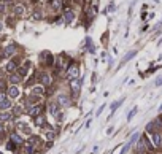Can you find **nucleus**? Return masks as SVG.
Here are the masks:
<instances>
[{"label":"nucleus","instance_id":"nucleus-1","mask_svg":"<svg viewBox=\"0 0 162 154\" xmlns=\"http://www.w3.org/2000/svg\"><path fill=\"white\" fill-rule=\"evenodd\" d=\"M37 67L38 68H45V70H51L56 64V56L51 51H41L38 53V57H37Z\"/></svg>","mask_w":162,"mask_h":154},{"label":"nucleus","instance_id":"nucleus-2","mask_svg":"<svg viewBox=\"0 0 162 154\" xmlns=\"http://www.w3.org/2000/svg\"><path fill=\"white\" fill-rule=\"evenodd\" d=\"M81 75V68H80V60L78 59H72L67 64L65 70H64V75H62V78H64L65 81H70V80H75L78 78V76Z\"/></svg>","mask_w":162,"mask_h":154},{"label":"nucleus","instance_id":"nucleus-3","mask_svg":"<svg viewBox=\"0 0 162 154\" xmlns=\"http://www.w3.org/2000/svg\"><path fill=\"white\" fill-rule=\"evenodd\" d=\"M19 53H22V50H21L19 43H16V41H10V43H6L5 46L0 48V56H2L3 60L11 59L13 56H16Z\"/></svg>","mask_w":162,"mask_h":154},{"label":"nucleus","instance_id":"nucleus-4","mask_svg":"<svg viewBox=\"0 0 162 154\" xmlns=\"http://www.w3.org/2000/svg\"><path fill=\"white\" fill-rule=\"evenodd\" d=\"M29 11H30V6H27L26 2H16L13 3L10 13L13 16H16L18 19H22V18H27L29 16Z\"/></svg>","mask_w":162,"mask_h":154},{"label":"nucleus","instance_id":"nucleus-5","mask_svg":"<svg viewBox=\"0 0 162 154\" xmlns=\"http://www.w3.org/2000/svg\"><path fill=\"white\" fill-rule=\"evenodd\" d=\"M81 51L83 53H88V54H91V56H94L95 54V51H97V46L94 45V41H92V37H88L83 40V43H81Z\"/></svg>","mask_w":162,"mask_h":154},{"label":"nucleus","instance_id":"nucleus-6","mask_svg":"<svg viewBox=\"0 0 162 154\" xmlns=\"http://www.w3.org/2000/svg\"><path fill=\"white\" fill-rule=\"evenodd\" d=\"M56 100H57V103L60 107H70L73 103V99L68 92H57L56 94Z\"/></svg>","mask_w":162,"mask_h":154},{"label":"nucleus","instance_id":"nucleus-7","mask_svg":"<svg viewBox=\"0 0 162 154\" xmlns=\"http://www.w3.org/2000/svg\"><path fill=\"white\" fill-rule=\"evenodd\" d=\"M2 19H3V24H5L6 29H15V27L18 26V22L21 21V19H18L16 16H13L11 13H8V15H5Z\"/></svg>","mask_w":162,"mask_h":154},{"label":"nucleus","instance_id":"nucleus-8","mask_svg":"<svg viewBox=\"0 0 162 154\" xmlns=\"http://www.w3.org/2000/svg\"><path fill=\"white\" fill-rule=\"evenodd\" d=\"M43 110H45L43 103H41V105L35 103V105H30V107L26 108V113L29 115V116H32V118H35V116H38L40 113H43Z\"/></svg>","mask_w":162,"mask_h":154},{"label":"nucleus","instance_id":"nucleus-9","mask_svg":"<svg viewBox=\"0 0 162 154\" xmlns=\"http://www.w3.org/2000/svg\"><path fill=\"white\" fill-rule=\"evenodd\" d=\"M6 97L11 99V100H16L18 97H21V89H19V86L8 84V87H6Z\"/></svg>","mask_w":162,"mask_h":154},{"label":"nucleus","instance_id":"nucleus-10","mask_svg":"<svg viewBox=\"0 0 162 154\" xmlns=\"http://www.w3.org/2000/svg\"><path fill=\"white\" fill-rule=\"evenodd\" d=\"M46 108H48V113L51 115V116H54V115L57 113L59 110H62V107L57 103V100H48V103H46Z\"/></svg>","mask_w":162,"mask_h":154},{"label":"nucleus","instance_id":"nucleus-11","mask_svg":"<svg viewBox=\"0 0 162 154\" xmlns=\"http://www.w3.org/2000/svg\"><path fill=\"white\" fill-rule=\"evenodd\" d=\"M6 81H8V84H15V86H19V84H22V78L16 73V72H13L10 75H6Z\"/></svg>","mask_w":162,"mask_h":154},{"label":"nucleus","instance_id":"nucleus-12","mask_svg":"<svg viewBox=\"0 0 162 154\" xmlns=\"http://www.w3.org/2000/svg\"><path fill=\"white\" fill-rule=\"evenodd\" d=\"M137 54H138V51H137V50H130V51H129V53H127V54H126V56H124V57H122V59H121V62H119V65H118V68H121V67H124V65H126V64H127V62H129V60H132L133 57H135V56H137Z\"/></svg>","mask_w":162,"mask_h":154},{"label":"nucleus","instance_id":"nucleus-13","mask_svg":"<svg viewBox=\"0 0 162 154\" xmlns=\"http://www.w3.org/2000/svg\"><path fill=\"white\" fill-rule=\"evenodd\" d=\"M151 140H153L154 148L162 149V132H154V134H151Z\"/></svg>","mask_w":162,"mask_h":154},{"label":"nucleus","instance_id":"nucleus-14","mask_svg":"<svg viewBox=\"0 0 162 154\" xmlns=\"http://www.w3.org/2000/svg\"><path fill=\"white\" fill-rule=\"evenodd\" d=\"M10 142H13L15 145H18V146H21V145H24V138L21 137L16 130H13L11 134H10Z\"/></svg>","mask_w":162,"mask_h":154},{"label":"nucleus","instance_id":"nucleus-15","mask_svg":"<svg viewBox=\"0 0 162 154\" xmlns=\"http://www.w3.org/2000/svg\"><path fill=\"white\" fill-rule=\"evenodd\" d=\"M35 125H38V127H46L45 130H48V125H46V118L43 113H40L38 116H35ZM51 129V127H49Z\"/></svg>","mask_w":162,"mask_h":154},{"label":"nucleus","instance_id":"nucleus-16","mask_svg":"<svg viewBox=\"0 0 162 154\" xmlns=\"http://www.w3.org/2000/svg\"><path fill=\"white\" fill-rule=\"evenodd\" d=\"M13 113L11 110H5V111H0V122H6V121H11L13 119Z\"/></svg>","mask_w":162,"mask_h":154},{"label":"nucleus","instance_id":"nucleus-17","mask_svg":"<svg viewBox=\"0 0 162 154\" xmlns=\"http://www.w3.org/2000/svg\"><path fill=\"white\" fill-rule=\"evenodd\" d=\"M16 73H18V75H19L21 78H22V80H26V78H27V76H29V75H30L32 72H30L29 68H26L24 65H19V67L16 68Z\"/></svg>","mask_w":162,"mask_h":154},{"label":"nucleus","instance_id":"nucleus-18","mask_svg":"<svg viewBox=\"0 0 162 154\" xmlns=\"http://www.w3.org/2000/svg\"><path fill=\"white\" fill-rule=\"evenodd\" d=\"M13 100L11 99H8V97H6V99L0 103V111H5V110H11V107H13Z\"/></svg>","mask_w":162,"mask_h":154},{"label":"nucleus","instance_id":"nucleus-19","mask_svg":"<svg viewBox=\"0 0 162 154\" xmlns=\"http://www.w3.org/2000/svg\"><path fill=\"white\" fill-rule=\"evenodd\" d=\"M126 99H124V97H121V99H119V100H116V102H113V103H111V107H110V110H111V116H113L115 115V111L119 108V107H121V105H122V102H124Z\"/></svg>","mask_w":162,"mask_h":154},{"label":"nucleus","instance_id":"nucleus-20","mask_svg":"<svg viewBox=\"0 0 162 154\" xmlns=\"http://www.w3.org/2000/svg\"><path fill=\"white\" fill-rule=\"evenodd\" d=\"M135 154H150V151L146 149V146H145L142 142H138V145H137V149H135Z\"/></svg>","mask_w":162,"mask_h":154},{"label":"nucleus","instance_id":"nucleus-21","mask_svg":"<svg viewBox=\"0 0 162 154\" xmlns=\"http://www.w3.org/2000/svg\"><path fill=\"white\" fill-rule=\"evenodd\" d=\"M108 38H110V30H105L102 33V37H100V41H102V45L107 48L108 46Z\"/></svg>","mask_w":162,"mask_h":154},{"label":"nucleus","instance_id":"nucleus-22","mask_svg":"<svg viewBox=\"0 0 162 154\" xmlns=\"http://www.w3.org/2000/svg\"><path fill=\"white\" fill-rule=\"evenodd\" d=\"M115 11H116V5H115V2H110L108 6L103 10V15H110V13H115Z\"/></svg>","mask_w":162,"mask_h":154},{"label":"nucleus","instance_id":"nucleus-23","mask_svg":"<svg viewBox=\"0 0 162 154\" xmlns=\"http://www.w3.org/2000/svg\"><path fill=\"white\" fill-rule=\"evenodd\" d=\"M137 111H138V108H137V107H133V108L129 111V115H127V121H132V118L137 115Z\"/></svg>","mask_w":162,"mask_h":154},{"label":"nucleus","instance_id":"nucleus-24","mask_svg":"<svg viewBox=\"0 0 162 154\" xmlns=\"http://www.w3.org/2000/svg\"><path fill=\"white\" fill-rule=\"evenodd\" d=\"M130 146H132V145H130V142H127V143H126V145L122 146V149H121V154H126V152H127V151L130 149Z\"/></svg>","mask_w":162,"mask_h":154},{"label":"nucleus","instance_id":"nucleus-25","mask_svg":"<svg viewBox=\"0 0 162 154\" xmlns=\"http://www.w3.org/2000/svg\"><path fill=\"white\" fill-rule=\"evenodd\" d=\"M91 81H92V84L95 86V83H97V72H92V75H91Z\"/></svg>","mask_w":162,"mask_h":154},{"label":"nucleus","instance_id":"nucleus-26","mask_svg":"<svg viewBox=\"0 0 162 154\" xmlns=\"http://www.w3.org/2000/svg\"><path fill=\"white\" fill-rule=\"evenodd\" d=\"M5 29H6V27H5V24H3V19L0 18V33H3Z\"/></svg>","mask_w":162,"mask_h":154},{"label":"nucleus","instance_id":"nucleus-27","mask_svg":"<svg viewBox=\"0 0 162 154\" xmlns=\"http://www.w3.org/2000/svg\"><path fill=\"white\" fill-rule=\"evenodd\" d=\"M154 84H156V87L162 86V76H157V80H156V83H154Z\"/></svg>","mask_w":162,"mask_h":154},{"label":"nucleus","instance_id":"nucleus-28","mask_svg":"<svg viewBox=\"0 0 162 154\" xmlns=\"http://www.w3.org/2000/svg\"><path fill=\"white\" fill-rule=\"evenodd\" d=\"M103 110H105V105H100V108L97 110V116H100V113H102Z\"/></svg>","mask_w":162,"mask_h":154},{"label":"nucleus","instance_id":"nucleus-29","mask_svg":"<svg viewBox=\"0 0 162 154\" xmlns=\"http://www.w3.org/2000/svg\"><path fill=\"white\" fill-rule=\"evenodd\" d=\"M113 67V57H108V68Z\"/></svg>","mask_w":162,"mask_h":154},{"label":"nucleus","instance_id":"nucleus-30","mask_svg":"<svg viewBox=\"0 0 162 154\" xmlns=\"http://www.w3.org/2000/svg\"><path fill=\"white\" fill-rule=\"evenodd\" d=\"M148 27H150V26H148V24L145 22V26L142 27V32H146V30H148Z\"/></svg>","mask_w":162,"mask_h":154},{"label":"nucleus","instance_id":"nucleus-31","mask_svg":"<svg viewBox=\"0 0 162 154\" xmlns=\"http://www.w3.org/2000/svg\"><path fill=\"white\" fill-rule=\"evenodd\" d=\"M100 57H102V59L107 57V51H102V53H100Z\"/></svg>","mask_w":162,"mask_h":154},{"label":"nucleus","instance_id":"nucleus-32","mask_svg":"<svg viewBox=\"0 0 162 154\" xmlns=\"http://www.w3.org/2000/svg\"><path fill=\"white\" fill-rule=\"evenodd\" d=\"M3 130H5V127H3V124L0 122V132H3Z\"/></svg>","mask_w":162,"mask_h":154},{"label":"nucleus","instance_id":"nucleus-33","mask_svg":"<svg viewBox=\"0 0 162 154\" xmlns=\"http://www.w3.org/2000/svg\"><path fill=\"white\" fill-rule=\"evenodd\" d=\"M159 111H162V103H160V107H159Z\"/></svg>","mask_w":162,"mask_h":154},{"label":"nucleus","instance_id":"nucleus-34","mask_svg":"<svg viewBox=\"0 0 162 154\" xmlns=\"http://www.w3.org/2000/svg\"><path fill=\"white\" fill-rule=\"evenodd\" d=\"M0 18H2V16H0Z\"/></svg>","mask_w":162,"mask_h":154}]
</instances>
